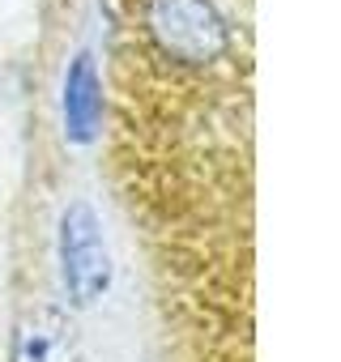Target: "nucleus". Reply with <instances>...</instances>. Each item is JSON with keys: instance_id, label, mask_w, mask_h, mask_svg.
I'll return each mask as SVG.
<instances>
[{"instance_id": "obj_1", "label": "nucleus", "mask_w": 341, "mask_h": 362, "mask_svg": "<svg viewBox=\"0 0 341 362\" xmlns=\"http://www.w3.org/2000/svg\"><path fill=\"white\" fill-rule=\"evenodd\" d=\"M145 30L166 60L188 69L214 64L231 47V26L214 0H145Z\"/></svg>"}, {"instance_id": "obj_2", "label": "nucleus", "mask_w": 341, "mask_h": 362, "mask_svg": "<svg viewBox=\"0 0 341 362\" xmlns=\"http://www.w3.org/2000/svg\"><path fill=\"white\" fill-rule=\"evenodd\" d=\"M56 260H60V286L73 307H94L115 277L111 264V243L103 235V218L86 205L73 201L60 214V235H56Z\"/></svg>"}, {"instance_id": "obj_3", "label": "nucleus", "mask_w": 341, "mask_h": 362, "mask_svg": "<svg viewBox=\"0 0 341 362\" xmlns=\"http://www.w3.org/2000/svg\"><path fill=\"white\" fill-rule=\"evenodd\" d=\"M9 362H81L77 324L56 307H30L13 324Z\"/></svg>"}, {"instance_id": "obj_4", "label": "nucleus", "mask_w": 341, "mask_h": 362, "mask_svg": "<svg viewBox=\"0 0 341 362\" xmlns=\"http://www.w3.org/2000/svg\"><path fill=\"white\" fill-rule=\"evenodd\" d=\"M60 115H64V136L73 145H90L103 124V77L90 52H77L64 69L60 86Z\"/></svg>"}]
</instances>
